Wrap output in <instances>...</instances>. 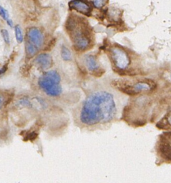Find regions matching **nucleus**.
Returning <instances> with one entry per match:
<instances>
[{
  "mask_svg": "<svg viewBox=\"0 0 171 183\" xmlns=\"http://www.w3.org/2000/svg\"><path fill=\"white\" fill-rule=\"evenodd\" d=\"M160 95L159 90L155 93L129 97L123 108L120 119L131 127H145L148 123L152 122Z\"/></svg>",
  "mask_w": 171,
  "mask_h": 183,
  "instance_id": "7ed1b4c3",
  "label": "nucleus"
},
{
  "mask_svg": "<svg viewBox=\"0 0 171 183\" xmlns=\"http://www.w3.org/2000/svg\"><path fill=\"white\" fill-rule=\"evenodd\" d=\"M7 24H8V25L9 27H13V23H12V21L10 19H9L8 20H7Z\"/></svg>",
  "mask_w": 171,
  "mask_h": 183,
  "instance_id": "6ab92c4d",
  "label": "nucleus"
},
{
  "mask_svg": "<svg viewBox=\"0 0 171 183\" xmlns=\"http://www.w3.org/2000/svg\"><path fill=\"white\" fill-rule=\"evenodd\" d=\"M108 0H90L93 6L97 9H102L108 3Z\"/></svg>",
  "mask_w": 171,
  "mask_h": 183,
  "instance_id": "2eb2a0df",
  "label": "nucleus"
},
{
  "mask_svg": "<svg viewBox=\"0 0 171 183\" xmlns=\"http://www.w3.org/2000/svg\"><path fill=\"white\" fill-rule=\"evenodd\" d=\"M120 110L118 102L112 92L98 90L86 98L80 112V120L88 127L110 124L117 120Z\"/></svg>",
  "mask_w": 171,
  "mask_h": 183,
  "instance_id": "f257e3e1",
  "label": "nucleus"
},
{
  "mask_svg": "<svg viewBox=\"0 0 171 183\" xmlns=\"http://www.w3.org/2000/svg\"><path fill=\"white\" fill-rule=\"evenodd\" d=\"M66 29L76 50L85 52L93 48L95 37L89 24L80 17H70Z\"/></svg>",
  "mask_w": 171,
  "mask_h": 183,
  "instance_id": "39448f33",
  "label": "nucleus"
},
{
  "mask_svg": "<svg viewBox=\"0 0 171 183\" xmlns=\"http://www.w3.org/2000/svg\"><path fill=\"white\" fill-rule=\"evenodd\" d=\"M39 49L34 45H32L30 43L26 42L25 43V52L26 54L28 57H32L38 53Z\"/></svg>",
  "mask_w": 171,
  "mask_h": 183,
  "instance_id": "f8f14e48",
  "label": "nucleus"
},
{
  "mask_svg": "<svg viewBox=\"0 0 171 183\" xmlns=\"http://www.w3.org/2000/svg\"><path fill=\"white\" fill-rule=\"evenodd\" d=\"M84 63L92 75L95 77H101L105 73V70L102 67L98 58L93 54H87L84 59Z\"/></svg>",
  "mask_w": 171,
  "mask_h": 183,
  "instance_id": "6e6552de",
  "label": "nucleus"
},
{
  "mask_svg": "<svg viewBox=\"0 0 171 183\" xmlns=\"http://www.w3.org/2000/svg\"><path fill=\"white\" fill-rule=\"evenodd\" d=\"M110 85L118 92L129 97L155 93L160 89L159 80L151 75L120 77L111 81Z\"/></svg>",
  "mask_w": 171,
  "mask_h": 183,
  "instance_id": "20e7f679",
  "label": "nucleus"
},
{
  "mask_svg": "<svg viewBox=\"0 0 171 183\" xmlns=\"http://www.w3.org/2000/svg\"><path fill=\"white\" fill-rule=\"evenodd\" d=\"M3 102H4V98L2 95H0V109L2 108V105H3Z\"/></svg>",
  "mask_w": 171,
  "mask_h": 183,
  "instance_id": "a211bd4d",
  "label": "nucleus"
},
{
  "mask_svg": "<svg viewBox=\"0 0 171 183\" xmlns=\"http://www.w3.org/2000/svg\"><path fill=\"white\" fill-rule=\"evenodd\" d=\"M34 63H36L43 70H48L53 66V62L49 54L43 53L34 59Z\"/></svg>",
  "mask_w": 171,
  "mask_h": 183,
  "instance_id": "9b49d317",
  "label": "nucleus"
},
{
  "mask_svg": "<svg viewBox=\"0 0 171 183\" xmlns=\"http://www.w3.org/2000/svg\"><path fill=\"white\" fill-rule=\"evenodd\" d=\"M61 77L56 70H49L39 79V86L50 97H58L63 92L60 85Z\"/></svg>",
  "mask_w": 171,
  "mask_h": 183,
  "instance_id": "0eeeda50",
  "label": "nucleus"
},
{
  "mask_svg": "<svg viewBox=\"0 0 171 183\" xmlns=\"http://www.w3.org/2000/svg\"><path fill=\"white\" fill-rule=\"evenodd\" d=\"M71 9L87 16H90L92 8L85 0H73L70 3Z\"/></svg>",
  "mask_w": 171,
  "mask_h": 183,
  "instance_id": "9d476101",
  "label": "nucleus"
},
{
  "mask_svg": "<svg viewBox=\"0 0 171 183\" xmlns=\"http://www.w3.org/2000/svg\"><path fill=\"white\" fill-rule=\"evenodd\" d=\"M26 42L39 49L44 42L43 34L40 29L37 27H31L27 30Z\"/></svg>",
  "mask_w": 171,
  "mask_h": 183,
  "instance_id": "1a4fd4ad",
  "label": "nucleus"
},
{
  "mask_svg": "<svg viewBox=\"0 0 171 183\" xmlns=\"http://www.w3.org/2000/svg\"><path fill=\"white\" fill-rule=\"evenodd\" d=\"M14 31H15V35H16V39L18 43H22L24 41V36L23 33H22L21 27L19 25H16L14 27Z\"/></svg>",
  "mask_w": 171,
  "mask_h": 183,
  "instance_id": "4468645a",
  "label": "nucleus"
},
{
  "mask_svg": "<svg viewBox=\"0 0 171 183\" xmlns=\"http://www.w3.org/2000/svg\"><path fill=\"white\" fill-rule=\"evenodd\" d=\"M61 56L64 61H70L72 59V53L68 47L63 46L61 49Z\"/></svg>",
  "mask_w": 171,
  "mask_h": 183,
  "instance_id": "ddd939ff",
  "label": "nucleus"
},
{
  "mask_svg": "<svg viewBox=\"0 0 171 183\" xmlns=\"http://www.w3.org/2000/svg\"><path fill=\"white\" fill-rule=\"evenodd\" d=\"M1 33L4 42H5L7 44H9V43H10V40H9V34L8 31H7V29H2Z\"/></svg>",
  "mask_w": 171,
  "mask_h": 183,
  "instance_id": "f3484780",
  "label": "nucleus"
},
{
  "mask_svg": "<svg viewBox=\"0 0 171 183\" xmlns=\"http://www.w3.org/2000/svg\"><path fill=\"white\" fill-rule=\"evenodd\" d=\"M112 69L120 77L148 75L149 70L140 54L118 43L108 42L104 46Z\"/></svg>",
  "mask_w": 171,
  "mask_h": 183,
  "instance_id": "f03ea898",
  "label": "nucleus"
},
{
  "mask_svg": "<svg viewBox=\"0 0 171 183\" xmlns=\"http://www.w3.org/2000/svg\"><path fill=\"white\" fill-rule=\"evenodd\" d=\"M0 17H2V19H4V20H8L9 18V14L5 9L3 7L0 5Z\"/></svg>",
  "mask_w": 171,
  "mask_h": 183,
  "instance_id": "dca6fc26",
  "label": "nucleus"
},
{
  "mask_svg": "<svg viewBox=\"0 0 171 183\" xmlns=\"http://www.w3.org/2000/svg\"><path fill=\"white\" fill-rule=\"evenodd\" d=\"M154 152L155 164L171 165V130L162 131L156 139Z\"/></svg>",
  "mask_w": 171,
  "mask_h": 183,
  "instance_id": "423d86ee",
  "label": "nucleus"
}]
</instances>
